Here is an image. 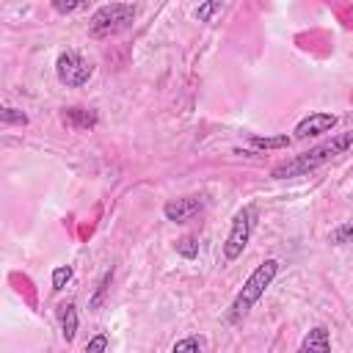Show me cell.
Instances as JSON below:
<instances>
[{
  "mask_svg": "<svg viewBox=\"0 0 353 353\" xmlns=\"http://www.w3.org/2000/svg\"><path fill=\"white\" fill-rule=\"evenodd\" d=\"M110 284H113V268H110V270H105V273H102V279L97 281V290H94V295L88 298V309H91V312H97V309L105 303Z\"/></svg>",
  "mask_w": 353,
  "mask_h": 353,
  "instance_id": "obj_12",
  "label": "cell"
},
{
  "mask_svg": "<svg viewBox=\"0 0 353 353\" xmlns=\"http://www.w3.org/2000/svg\"><path fill=\"white\" fill-rule=\"evenodd\" d=\"M72 273H74V270H72V265H58V268L52 270V290H55V292H61V290L72 281Z\"/></svg>",
  "mask_w": 353,
  "mask_h": 353,
  "instance_id": "obj_17",
  "label": "cell"
},
{
  "mask_svg": "<svg viewBox=\"0 0 353 353\" xmlns=\"http://www.w3.org/2000/svg\"><path fill=\"white\" fill-rule=\"evenodd\" d=\"M328 243H331V245H347V243H353V221L336 226V229L328 234Z\"/></svg>",
  "mask_w": 353,
  "mask_h": 353,
  "instance_id": "obj_15",
  "label": "cell"
},
{
  "mask_svg": "<svg viewBox=\"0 0 353 353\" xmlns=\"http://www.w3.org/2000/svg\"><path fill=\"white\" fill-rule=\"evenodd\" d=\"M248 143L254 146V149H287L290 143H292V138L284 132V135H251L248 138Z\"/></svg>",
  "mask_w": 353,
  "mask_h": 353,
  "instance_id": "obj_11",
  "label": "cell"
},
{
  "mask_svg": "<svg viewBox=\"0 0 353 353\" xmlns=\"http://www.w3.org/2000/svg\"><path fill=\"white\" fill-rule=\"evenodd\" d=\"M336 121H339V116H334V113H309V116H303L298 124H295V141H303V138H314V135H325V132H331L334 127H336Z\"/></svg>",
  "mask_w": 353,
  "mask_h": 353,
  "instance_id": "obj_7",
  "label": "cell"
},
{
  "mask_svg": "<svg viewBox=\"0 0 353 353\" xmlns=\"http://www.w3.org/2000/svg\"><path fill=\"white\" fill-rule=\"evenodd\" d=\"M0 124H3V127H11V124L25 127V124H28V113H22V110H17V108H3V110H0Z\"/></svg>",
  "mask_w": 353,
  "mask_h": 353,
  "instance_id": "obj_16",
  "label": "cell"
},
{
  "mask_svg": "<svg viewBox=\"0 0 353 353\" xmlns=\"http://www.w3.org/2000/svg\"><path fill=\"white\" fill-rule=\"evenodd\" d=\"M276 276H279V259H265V262H259V265L251 270V276L245 279L243 290L234 295V301H232V306H229V312H226V320H229V323H240V320L254 309V303L265 295V290L273 284Z\"/></svg>",
  "mask_w": 353,
  "mask_h": 353,
  "instance_id": "obj_2",
  "label": "cell"
},
{
  "mask_svg": "<svg viewBox=\"0 0 353 353\" xmlns=\"http://www.w3.org/2000/svg\"><path fill=\"white\" fill-rule=\"evenodd\" d=\"M174 248H176L179 256H185V259H196V256H199V237H193V234H182V237L174 243Z\"/></svg>",
  "mask_w": 353,
  "mask_h": 353,
  "instance_id": "obj_13",
  "label": "cell"
},
{
  "mask_svg": "<svg viewBox=\"0 0 353 353\" xmlns=\"http://www.w3.org/2000/svg\"><path fill=\"white\" fill-rule=\"evenodd\" d=\"M256 218H259L256 204H243V207L234 212L232 226H229V234H226V240H223V259H226V262H234V259L245 251V245H248V240H251V234H254Z\"/></svg>",
  "mask_w": 353,
  "mask_h": 353,
  "instance_id": "obj_4",
  "label": "cell"
},
{
  "mask_svg": "<svg viewBox=\"0 0 353 353\" xmlns=\"http://www.w3.org/2000/svg\"><path fill=\"white\" fill-rule=\"evenodd\" d=\"M218 11V0H204L199 8H196V19L199 22H210V17Z\"/></svg>",
  "mask_w": 353,
  "mask_h": 353,
  "instance_id": "obj_19",
  "label": "cell"
},
{
  "mask_svg": "<svg viewBox=\"0 0 353 353\" xmlns=\"http://www.w3.org/2000/svg\"><path fill=\"white\" fill-rule=\"evenodd\" d=\"M350 146H353V130H347V132H339V135H331L328 141H323V143L312 146L309 152H303V154H295L292 160H284V163L273 165L270 176H273V179H290V176H303V174H309V171L320 168L323 163L334 160L336 154L347 152Z\"/></svg>",
  "mask_w": 353,
  "mask_h": 353,
  "instance_id": "obj_1",
  "label": "cell"
},
{
  "mask_svg": "<svg viewBox=\"0 0 353 353\" xmlns=\"http://www.w3.org/2000/svg\"><path fill=\"white\" fill-rule=\"evenodd\" d=\"M301 350L328 353V350H331V331H328L325 325H314V328L301 339Z\"/></svg>",
  "mask_w": 353,
  "mask_h": 353,
  "instance_id": "obj_9",
  "label": "cell"
},
{
  "mask_svg": "<svg viewBox=\"0 0 353 353\" xmlns=\"http://www.w3.org/2000/svg\"><path fill=\"white\" fill-rule=\"evenodd\" d=\"M91 74H94V63L88 58H83L80 52H74V50H63L55 61V77L66 88L85 85L91 80Z\"/></svg>",
  "mask_w": 353,
  "mask_h": 353,
  "instance_id": "obj_5",
  "label": "cell"
},
{
  "mask_svg": "<svg viewBox=\"0 0 353 353\" xmlns=\"http://www.w3.org/2000/svg\"><path fill=\"white\" fill-rule=\"evenodd\" d=\"M135 19V6L132 3H105L99 6L91 19H88V36L91 39H108L121 30H127Z\"/></svg>",
  "mask_w": 353,
  "mask_h": 353,
  "instance_id": "obj_3",
  "label": "cell"
},
{
  "mask_svg": "<svg viewBox=\"0 0 353 353\" xmlns=\"http://www.w3.org/2000/svg\"><path fill=\"white\" fill-rule=\"evenodd\" d=\"M201 210H204L201 196L168 199V201L163 204V215H165V221H171V223H188V221H193V218H196Z\"/></svg>",
  "mask_w": 353,
  "mask_h": 353,
  "instance_id": "obj_6",
  "label": "cell"
},
{
  "mask_svg": "<svg viewBox=\"0 0 353 353\" xmlns=\"http://www.w3.org/2000/svg\"><path fill=\"white\" fill-rule=\"evenodd\" d=\"M85 0H50V6L58 11V14H74Z\"/></svg>",
  "mask_w": 353,
  "mask_h": 353,
  "instance_id": "obj_18",
  "label": "cell"
},
{
  "mask_svg": "<svg viewBox=\"0 0 353 353\" xmlns=\"http://www.w3.org/2000/svg\"><path fill=\"white\" fill-rule=\"evenodd\" d=\"M58 323H61V334H63V339L72 342L74 334H77V325H80L77 306H74V303H61V306H58Z\"/></svg>",
  "mask_w": 353,
  "mask_h": 353,
  "instance_id": "obj_10",
  "label": "cell"
},
{
  "mask_svg": "<svg viewBox=\"0 0 353 353\" xmlns=\"http://www.w3.org/2000/svg\"><path fill=\"white\" fill-rule=\"evenodd\" d=\"M108 334H97L94 339H88L85 342V353H102V350H108Z\"/></svg>",
  "mask_w": 353,
  "mask_h": 353,
  "instance_id": "obj_20",
  "label": "cell"
},
{
  "mask_svg": "<svg viewBox=\"0 0 353 353\" xmlns=\"http://www.w3.org/2000/svg\"><path fill=\"white\" fill-rule=\"evenodd\" d=\"M204 347H207V339H204V336H185V339H176V342L171 345L174 353H188V350L199 353V350H204Z\"/></svg>",
  "mask_w": 353,
  "mask_h": 353,
  "instance_id": "obj_14",
  "label": "cell"
},
{
  "mask_svg": "<svg viewBox=\"0 0 353 353\" xmlns=\"http://www.w3.org/2000/svg\"><path fill=\"white\" fill-rule=\"evenodd\" d=\"M61 121H63V127L72 130V132H85V130H94V127H97L99 116H97V110H91V108H63Z\"/></svg>",
  "mask_w": 353,
  "mask_h": 353,
  "instance_id": "obj_8",
  "label": "cell"
}]
</instances>
